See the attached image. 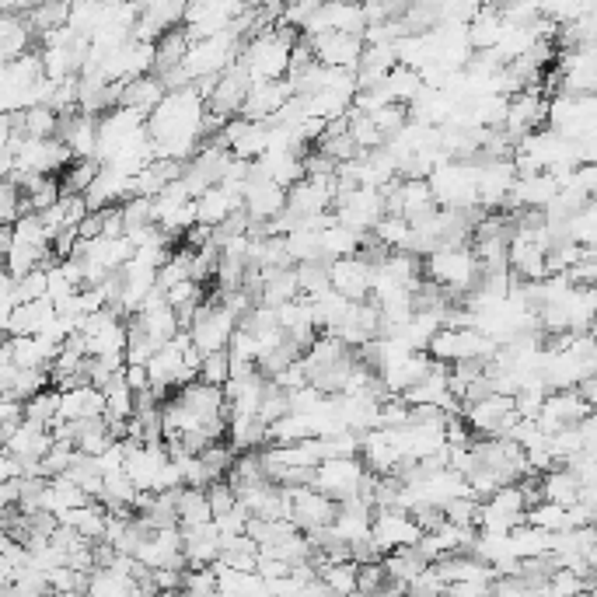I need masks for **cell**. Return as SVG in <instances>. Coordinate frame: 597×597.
Masks as SVG:
<instances>
[{"label": "cell", "mask_w": 597, "mask_h": 597, "mask_svg": "<svg viewBox=\"0 0 597 597\" xmlns=\"http://www.w3.org/2000/svg\"><path fill=\"white\" fill-rule=\"evenodd\" d=\"M563 234H566V241H573V245L594 248V238H597V206H594V199L587 206H580L577 213H570V217H566Z\"/></svg>", "instance_id": "cell-32"}, {"label": "cell", "mask_w": 597, "mask_h": 597, "mask_svg": "<svg viewBox=\"0 0 597 597\" xmlns=\"http://www.w3.org/2000/svg\"><path fill=\"white\" fill-rule=\"evenodd\" d=\"M42 388H49V374L46 371H18L11 385H7L4 398H11V402H28V398L39 395Z\"/></svg>", "instance_id": "cell-39"}, {"label": "cell", "mask_w": 597, "mask_h": 597, "mask_svg": "<svg viewBox=\"0 0 597 597\" xmlns=\"http://www.w3.org/2000/svg\"><path fill=\"white\" fill-rule=\"evenodd\" d=\"M371 280H374V269L367 266L364 259H357V255L329 262V290H336V294L346 297L350 304H360L371 297Z\"/></svg>", "instance_id": "cell-11"}, {"label": "cell", "mask_w": 597, "mask_h": 597, "mask_svg": "<svg viewBox=\"0 0 597 597\" xmlns=\"http://www.w3.org/2000/svg\"><path fill=\"white\" fill-rule=\"evenodd\" d=\"M318 577H322V584L329 587V597H357V563L325 566Z\"/></svg>", "instance_id": "cell-36"}, {"label": "cell", "mask_w": 597, "mask_h": 597, "mask_svg": "<svg viewBox=\"0 0 597 597\" xmlns=\"http://www.w3.org/2000/svg\"><path fill=\"white\" fill-rule=\"evenodd\" d=\"M165 98V88H161L158 74H147V77H133V81L123 84V95H119L116 109H133L137 116H151L154 109L161 105Z\"/></svg>", "instance_id": "cell-19"}, {"label": "cell", "mask_w": 597, "mask_h": 597, "mask_svg": "<svg viewBox=\"0 0 597 597\" xmlns=\"http://www.w3.org/2000/svg\"><path fill=\"white\" fill-rule=\"evenodd\" d=\"M514 182H517V172L514 165H510V158L486 161V165H479V175H475V203L486 206V213L500 210V206L507 203Z\"/></svg>", "instance_id": "cell-13"}, {"label": "cell", "mask_w": 597, "mask_h": 597, "mask_svg": "<svg viewBox=\"0 0 597 597\" xmlns=\"http://www.w3.org/2000/svg\"><path fill=\"white\" fill-rule=\"evenodd\" d=\"M234 329H238V315L210 294L196 308L193 325H189V339H193V350H199V357H206V353L227 350Z\"/></svg>", "instance_id": "cell-2"}, {"label": "cell", "mask_w": 597, "mask_h": 597, "mask_svg": "<svg viewBox=\"0 0 597 597\" xmlns=\"http://www.w3.org/2000/svg\"><path fill=\"white\" fill-rule=\"evenodd\" d=\"M53 318H56L53 301H49V297H39V301L18 304V308L7 315L4 332L11 339H18V336H42V332L53 325Z\"/></svg>", "instance_id": "cell-18"}, {"label": "cell", "mask_w": 597, "mask_h": 597, "mask_svg": "<svg viewBox=\"0 0 597 597\" xmlns=\"http://www.w3.org/2000/svg\"><path fill=\"white\" fill-rule=\"evenodd\" d=\"M465 35H468V46H472L475 53L496 49V42H500V35H503L500 7H479V14L465 25Z\"/></svg>", "instance_id": "cell-22"}, {"label": "cell", "mask_w": 597, "mask_h": 597, "mask_svg": "<svg viewBox=\"0 0 597 597\" xmlns=\"http://www.w3.org/2000/svg\"><path fill=\"white\" fill-rule=\"evenodd\" d=\"M475 510H479V500L472 496H458L444 507V521L454 524V528H475Z\"/></svg>", "instance_id": "cell-44"}, {"label": "cell", "mask_w": 597, "mask_h": 597, "mask_svg": "<svg viewBox=\"0 0 597 597\" xmlns=\"http://www.w3.org/2000/svg\"><path fill=\"white\" fill-rule=\"evenodd\" d=\"M98 172H102L98 158H74L60 175H56V182H60V196H84L91 189V182H95Z\"/></svg>", "instance_id": "cell-27"}, {"label": "cell", "mask_w": 597, "mask_h": 597, "mask_svg": "<svg viewBox=\"0 0 597 597\" xmlns=\"http://www.w3.org/2000/svg\"><path fill=\"white\" fill-rule=\"evenodd\" d=\"M14 479H21V465L11 454H0V482H14Z\"/></svg>", "instance_id": "cell-47"}, {"label": "cell", "mask_w": 597, "mask_h": 597, "mask_svg": "<svg viewBox=\"0 0 597 597\" xmlns=\"http://www.w3.org/2000/svg\"><path fill=\"white\" fill-rule=\"evenodd\" d=\"M538 489H542L545 503H556V507H573L580 496V482L570 475V468H552V472L538 475Z\"/></svg>", "instance_id": "cell-23"}, {"label": "cell", "mask_w": 597, "mask_h": 597, "mask_svg": "<svg viewBox=\"0 0 597 597\" xmlns=\"http://www.w3.org/2000/svg\"><path fill=\"white\" fill-rule=\"evenodd\" d=\"M573 597H594L591 591H580V594H573Z\"/></svg>", "instance_id": "cell-48"}, {"label": "cell", "mask_w": 597, "mask_h": 597, "mask_svg": "<svg viewBox=\"0 0 597 597\" xmlns=\"http://www.w3.org/2000/svg\"><path fill=\"white\" fill-rule=\"evenodd\" d=\"M56 140L67 147L74 158H95L98 147V119L84 112H67L56 116Z\"/></svg>", "instance_id": "cell-14"}, {"label": "cell", "mask_w": 597, "mask_h": 597, "mask_svg": "<svg viewBox=\"0 0 597 597\" xmlns=\"http://www.w3.org/2000/svg\"><path fill=\"white\" fill-rule=\"evenodd\" d=\"M102 412L105 398L98 388H67V392H60V402H56V423H88V419H102Z\"/></svg>", "instance_id": "cell-17"}, {"label": "cell", "mask_w": 597, "mask_h": 597, "mask_svg": "<svg viewBox=\"0 0 597 597\" xmlns=\"http://www.w3.org/2000/svg\"><path fill=\"white\" fill-rule=\"evenodd\" d=\"M332 217L339 227H350L353 234H371L374 224L385 217V196L381 189H353V193L336 196L332 203Z\"/></svg>", "instance_id": "cell-4"}, {"label": "cell", "mask_w": 597, "mask_h": 597, "mask_svg": "<svg viewBox=\"0 0 597 597\" xmlns=\"http://www.w3.org/2000/svg\"><path fill=\"white\" fill-rule=\"evenodd\" d=\"M196 381H203V385H210V388H224L227 381H231V357H227V350L206 353V357L199 360Z\"/></svg>", "instance_id": "cell-38"}, {"label": "cell", "mask_w": 597, "mask_h": 597, "mask_svg": "<svg viewBox=\"0 0 597 597\" xmlns=\"http://www.w3.org/2000/svg\"><path fill=\"white\" fill-rule=\"evenodd\" d=\"M119 220H123V234H133V231H144V227H154V199L130 196L126 203H119Z\"/></svg>", "instance_id": "cell-35"}, {"label": "cell", "mask_w": 597, "mask_h": 597, "mask_svg": "<svg viewBox=\"0 0 597 597\" xmlns=\"http://www.w3.org/2000/svg\"><path fill=\"white\" fill-rule=\"evenodd\" d=\"M388 587V573L381 563H364L357 566V597H381Z\"/></svg>", "instance_id": "cell-41"}, {"label": "cell", "mask_w": 597, "mask_h": 597, "mask_svg": "<svg viewBox=\"0 0 597 597\" xmlns=\"http://www.w3.org/2000/svg\"><path fill=\"white\" fill-rule=\"evenodd\" d=\"M46 269H32V273H25L21 280H14V294H18V304L25 301H39V297H46Z\"/></svg>", "instance_id": "cell-45"}, {"label": "cell", "mask_w": 597, "mask_h": 597, "mask_svg": "<svg viewBox=\"0 0 597 597\" xmlns=\"http://www.w3.org/2000/svg\"><path fill=\"white\" fill-rule=\"evenodd\" d=\"M360 238H364V234H353L350 227L332 224L318 234V255H322V262L350 259V255L360 252Z\"/></svg>", "instance_id": "cell-26"}, {"label": "cell", "mask_w": 597, "mask_h": 597, "mask_svg": "<svg viewBox=\"0 0 597 597\" xmlns=\"http://www.w3.org/2000/svg\"><path fill=\"white\" fill-rule=\"evenodd\" d=\"M381 88H385V95H388V102H395V105H405L409 109L412 105V98L423 91V77L416 74V70H409V67H392V74L381 81Z\"/></svg>", "instance_id": "cell-29"}, {"label": "cell", "mask_w": 597, "mask_h": 597, "mask_svg": "<svg viewBox=\"0 0 597 597\" xmlns=\"http://www.w3.org/2000/svg\"><path fill=\"white\" fill-rule=\"evenodd\" d=\"M381 566H385V573H388V580L392 584H409L412 577H419V573L426 570V559H423V552L416 549V545H409V549H395V552H388L385 559H381Z\"/></svg>", "instance_id": "cell-28"}, {"label": "cell", "mask_w": 597, "mask_h": 597, "mask_svg": "<svg viewBox=\"0 0 597 597\" xmlns=\"http://www.w3.org/2000/svg\"><path fill=\"white\" fill-rule=\"evenodd\" d=\"M234 458H238V451H234L231 444H210L203 454H196V461H199V472H203V482L210 486V482H220V479H227V472H231V465H234Z\"/></svg>", "instance_id": "cell-31"}, {"label": "cell", "mask_w": 597, "mask_h": 597, "mask_svg": "<svg viewBox=\"0 0 597 597\" xmlns=\"http://www.w3.org/2000/svg\"><path fill=\"white\" fill-rule=\"evenodd\" d=\"M175 517H179V531L206 528V524L213 521L210 507H206V489L182 486L179 489V503H175Z\"/></svg>", "instance_id": "cell-25"}, {"label": "cell", "mask_w": 597, "mask_h": 597, "mask_svg": "<svg viewBox=\"0 0 597 597\" xmlns=\"http://www.w3.org/2000/svg\"><path fill=\"white\" fill-rule=\"evenodd\" d=\"M409 234H412L409 220L395 217V213H385V217L374 224L371 238L378 241L381 248H388V252H405V245H409Z\"/></svg>", "instance_id": "cell-34"}, {"label": "cell", "mask_w": 597, "mask_h": 597, "mask_svg": "<svg viewBox=\"0 0 597 597\" xmlns=\"http://www.w3.org/2000/svg\"><path fill=\"white\" fill-rule=\"evenodd\" d=\"M545 116H549V98H545L542 91L538 88L517 91V95L507 98V116H503L500 130L507 133L510 144H517V140H524V137H531L535 130H542Z\"/></svg>", "instance_id": "cell-5"}, {"label": "cell", "mask_w": 597, "mask_h": 597, "mask_svg": "<svg viewBox=\"0 0 597 597\" xmlns=\"http://www.w3.org/2000/svg\"><path fill=\"white\" fill-rule=\"evenodd\" d=\"M587 416H594V405H587L584 398L573 392V388H566V392L545 395L542 409H538V416H535V426L552 437V433L570 430V426L584 423Z\"/></svg>", "instance_id": "cell-7"}, {"label": "cell", "mask_w": 597, "mask_h": 597, "mask_svg": "<svg viewBox=\"0 0 597 597\" xmlns=\"http://www.w3.org/2000/svg\"><path fill=\"white\" fill-rule=\"evenodd\" d=\"M56 402H60V392H56V388H42L39 395L21 402V423L49 430V426L56 423Z\"/></svg>", "instance_id": "cell-30"}, {"label": "cell", "mask_w": 597, "mask_h": 597, "mask_svg": "<svg viewBox=\"0 0 597 597\" xmlns=\"http://www.w3.org/2000/svg\"><path fill=\"white\" fill-rule=\"evenodd\" d=\"M189 46H193V42H189L186 28H182V25L168 28V32L154 42V74H165V70H172V67H182Z\"/></svg>", "instance_id": "cell-24"}, {"label": "cell", "mask_w": 597, "mask_h": 597, "mask_svg": "<svg viewBox=\"0 0 597 597\" xmlns=\"http://www.w3.org/2000/svg\"><path fill=\"white\" fill-rule=\"evenodd\" d=\"M364 479V465L360 458H325L322 465L315 468V479H311V489L322 496H329L332 503H346L357 496V486Z\"/></svg>", "instance_id": "cell-6"}, {"label": "cell", "mask_w": 597, "mask_h": 597, "mask_svg": "<svg viewBox=\"0 0 597 597\" xmlns=\"http://www.w3.org/2000/svg\"><path fill=\"white\" fill-rule=\"evenodd\" d=\"M283 206H287V193L273 182H262V179H248L245 182V193H241V210L248 213L252 224H269L273 217H280Z\"/></svg>", "instance_id": "cell-15"}, {"label": "cell", "mask_w": 597, "mask_h": 597, "mask_svg": "<svg viewBox=\"0 0 597 597\" xmlns=\"http://www.w3.org/2000/svg\"><path fill=\"white\" fill-rule=\"evenodd\" d=\"M423 538V531L412 524V517L405 510H374L371 517V542L381 556L395 549H409Z\"/></svg>", "instance_id": "cell-8"}, {"label": "cell", "mask_w": 597, "mask_h": 597, "mask_svg": "<svg viewBox=\"0 0 597 597\" xmlns=\"http://www.w3.org/2000/svg\"><path fill=\"white\" fill-rule=\"evenodd\" d=\"M594 95H556L549 98V130L559 140H580L594 137Z\"/></svg>", "instance_id": "cell-3"}, {"label": "cell", "mask_w": 597, "mask_h": 597, "mask_svg": "<svg viewBox=\"0 0 597 597\" xmlns=\"http://www.w3.org/2000/svg\"><path fill=\"white\" fill-rule=\"evenodd\" d=\"M0 343H4V325H0Z\"/></svg>", "instance_id": "cell-49"}, {"label": "cell", "mask_w": 597, "mask_h": 597, "mask_svg": "<svg viewBox=\"0 0 597 597\" xmlns=\"http://www.w3.org/2000/svg\"><path fill=\"white\" fill-rule=\"evenodd\" d=\"M311 49H315V63L332 70H350L353 74L360 56H364V39L350 32H329V35H315Z\"/></svg>", "instance_id": "cell-10"}, {"label": "cell", "mask_w": 597, "mask_h": 597, "mask_svg": "<svg viewBox=\"0 0 597 597\" xmlns=\"http://www.w3.org/2000/svg\"><path fill=\"white\" fill-rule=\"evenodd\" d=\"M14 374H18V367H14L11 350H7V339H4V343H0V395L7 392V385L14 381Z\"/></svg>", "instance_id": "cell-46"}, {"label": "cell", "mask_w": 597, "mask_h": 597, "mask_svg": "<svg viewBox=\"0 0 597 597\" xmlns=\"http://www.w3.org/2000/svg\"><path fill=\"white\" fill-rule=\"evenodd\" d=\"M371 123H374V130L381 133V140H392L398 130H402L405 123H409V109L405 105H385V109H378L371 116Z\"/></svg>", "instance_id": "cell-40"}, {"label": "cell", "mask_w": 597, "mask_h": 597, "mask_svg": "<svg viewBox=\"0 0 597 597\" xmlns=\"http://www.w3.org/2000/svg\"><path fill=\"white\" fill-rule=\"evenodd\" d=\"M0 454H4V437H0Z\"/></svg>", "instance_id": "cell-50"}, {"label": "cell", "mask_w": 597, "mask_h": 597, "mask_svg": "<svg viewBox=\"0 0 597 597\" xmlns=\"http://www.w3.org/2000/svg\"><path fill=\"white\" fill-rule=\"evenodd\" d=\"M32 28L25 14H0V63H11L18 56L32 53Z\"/></svg>", "instance_id": "cell-21"}, {"label": "cell", "mask_w": 597, "mask_h": 597, "mask_svg": "<svg viewBox=\"0 0 597 597\" xmlns=\"http://www.w3.org/2000/svg\"><path fill=\"white\" fill-rule=\"evenodd\" d=\"M297 273V290L301 297H318L329 290V262H304V266H294Z\"/></svg>", "instance_id": "cell-37"}, {"label": "cell", "mask_w": 597, "mask_h": 597, "mask_svg": "<svg viewBox=\"0 0 597 597\" xmlns=\"http://www.w3.org/2000/svg\"><path fill=\"white\" fill-rule=\"evenodd\" d=\"M461 419H465L468 430L479 433V437H500V433L507 430L510 419H514V402L503 395H486V398H479V402L465 405V409H461Z\"/></svg>", "instance_id": "cell-9"}, {"label": "cell", "mask_w": 597, "mask_h": 597, "mask_svg": "<svg viewBox=\"0 0 597 597\" xmlns=\"http://www.w3.org/2000/svg\"><path fill=\"white\" fill-rule=\"evenodd\" d=\"M193 206H196V224L210 227V231H213V227L224 224L234 210H241V199L227 193L224 186H210V189H203V193L193 199Z\"/></svg>", "instance_id": "cell-20"}, {"label": "cell", "mask_w": 597, "mask_h": 597, "mask_svg": "<svg viewBox=\"0 0 597 597\" xmlns=\"http://www.w3.org/2000/svg\"><path fill=\"white\" fill-rule=\"evenodd\" d=\"M444 594H447V584L433 566H426L419 577H412L409 584H405V597H444Z\"/></svg>", "instance_id": "cell-43"}, {"label": "cell", "mask_w": 597, "mask_h": 597, "mask_svg": "<svg viewBox=\"0 0 597 597\" xmlns=\"http://www.w3.org/2000/svg\"><path fill=\"white\" fill-rule=\"evenodd\" d=\"M206 507H210V517H213V521H220V517L231 514V510L238 507V496H234V489L227 486L224 479H220V482H210V486H206Z\"/></svg>", "instance_id": "cell-42"}, {"label": "cell", "mask_w": 597, "mask_h": 597, "mask_svg": "<svg viewBox=\"0 0 597 597\" xmlns=\"http://www.w3.org/2000/svg\"><path fill=\"white\" fill-rule=\"evenodd\" d=\"M290 95H294V91H290L287 77H283V81H269V84H252L245 95V105H241V119H248V123H269V119L283 109V102H287Z\"/></svg>", "instance_id": "cell-16"}, {"label": "cell", "mask_w": 597, "mask_h": 597, "mask_svg": "<svg viewBox=\"0 0 597 597\" xmlns=\"http://www.w3.org/2000/svg\"><path fill=\"white\" fill-rule=\"evenodd\" d=\"M25 21H28V28H32V39H35V35L42 39V35L56 32V28H67L70 4H39V7H28Z\"/></svg>", "instance_id": "cell-33"}, {"label": "cell", "mask_w": 597, "mask_h": 597, "mask_svg": "<svg viewBox=\"0 0 597 597\" xmlns=\"http://www.w3.org/2000/svg\"><path fill=\"white\" fill-rule=\"evenodd\" d=\"M248 88H252L248 70L241 67V63H231V67L217 77V84H213V95L206 98V112H213V116L220 119H234V112H241V105H245Z\"/></svg>", "instance_id": "cell-12"}, {"label": "cell", "mask_w": 597, "mask_h": 597, "mask_svg": "<svg viewBox=\"0 0 597 597\" xmlns=\"http://www.w3.org/2000/svg\"><path fill=\"white\" fill-rule=\"evenodd\" d=\"M423 276L433 287L447 290L451 297H465L479 280V262L472 255V245L437 248L423 259Z\"/></svg>", "instance_id": "cell-1"}]
</instances>
